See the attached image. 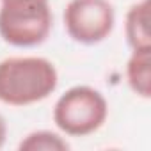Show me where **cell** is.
Masks as SVG:
<instances>
[{
    "instance_id": "cell-1",
    "label": "cell",
    "mask_w": 151,
    "mask_h": 151,
    "mask_svg": "<svg viewBox=\"0 0 151 151\" xmlns=\"http://www.w3.org/2000/svg\"><path fill=\"white\" fill-rule=\"evenodd\" d=\"M59 86L52 60L37 55H18L0 60V101L27 107L46 100Z\"/></svg>"
},
{
    "instance_id": "cell-7",
    "label": "cell",
    "mask_w": 151,
    "mask_h": 151,
    "mask_svg": "<svg viewBox=\"0 0 151 151\" xmlns=\"http://www.w3.org/2000/svg\"><path fill=\"white\" fill-rule=\"evenodd\" d=\"M20 151H68V140L52 130H36L22 139L18 144Z\"/></svg>"
},
{
    "instance_id": "cell-3",
    "label": "cell",
    "mask_w": 151,
    "mask_h": 151,
    "mask_svg": "<svg viewBox=\"0 0 151 151\" xmlns=\"http://www.w3.org/2000/svg\"><path fill=\"white\" fill-rule=\"evenodd\" d=\"M107 117V98L91 86L69 87L53 105V123L69 137H86L98 132Z\"/></svg>"
},
{
    "instance_id": "cell-5",
    "label": "cell",
    "mask_w": 151,
    "mask_h": 151,
    "mask_svg": "<svg viewBox=\"0 0 151 151\" xmlns=\"http://www.w3.org/2000/svg\"><path fill=\"white\" fill-rule=\"evenodd\" d=\"M124 36L132 50L151 48L149 34V0L132 4L124 16Z\"/></svg>"
},
{
    "instance_id": "cell-6",
    "label": "cell",
    "mask_w": 151,
    "mask_h": 151,
    "mask_svg": "<svg viewBox=\"0 0 151 151\" xmlns=\"http://www.w3.org/2000/svg\"><path fill=\"white\" fill-rule=\"evenodd\" d=\"M126 82L139 98H151V48L132 50L126 62Z\"/></svg>"
},
{
    "instance_id": "cell-4",
    "label": "cell",
    "mask_w": 151,
    "mask_h": 151,
    "mask_svg": "<svg viewBox=\"0 0 151 151\" xmlns=\"http://www.w3.org/2000/svg\"><path fill=\"white\" fill-rule=\"evenodd\" d=\"M62 20L68 36L75 43L91 46L112 34L116 9L109 0H69Z\"/></svg>"
},
{
    "instance_id": "cell-2",
    "label": "cell",
    "mask_w": 151,
    "mask_h": 151,
    "mask_svg": "<svg viewBox=\"0 0 151 151\" xmlns=\"http://www.w3.org/2000/svg\"><path fill=\"white\" fill-rule=\"evenodd\" d=\"M53 27L50 0H0V37L16 48L43 45Z\"/></svg>"
},
{
    "instance_id": "cell-8",
    "label": "cell",
    "mask_w": 151,
    "mask_h": 151,
    "mask_svg": "<svg viewBox=\"0 0 151 151\" xmlns=\"http://www.w3.org/2000/svg\"><path fill=\"white\" fill-rule=\"evenodd\" d=\"M6 137H7V124H6V119L2 117V114H0V147L4 146Z\"/></svg>"
}]
</instances>
